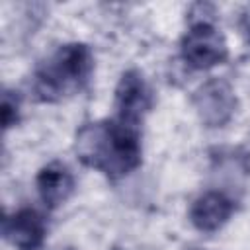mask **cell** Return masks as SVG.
Segmentation results:
<instances>
[{
	"instance_id": "3957f363",
	"label": "cell",
	"mask_w": 250,
	"mask_h": 250,
	"mask_svg": "<svg viewBox=\"0 0 250 250\" xmlns=\"http://www.w3.org/2000/svg\"><path fill=\"white\" fill-rule=\"evenodd\" d=\"M229 55L223 33L207 20L195 21L182 39V57L193 68H211L225 62Z\"/></svg>"
},
{
	"instance_id": "9c48e42d",
	"label": "cell",
	"mask_w": 250,
	"mask_h": 250,
	"mask_svg": "<svg viewBox=\"0 0 250 250\" xmlns=\"http://www.w3.org/2000/svg\"><path fill=\"white\" fill-rule=\"evenodd\" d=\"M18 115H20V102L16 96H12V92H4L2 96V123H4V129H10L12 125H16L18 121Z\"/></svg>"
},
{
	"instance_id": "30bf717a",
	"label": "cell",
	"mask_w": 250,
	"mask_h": 250,
	"mask_svg": "<svg viewBox=\"0 0 250 250\" xmlns=\"http://www.w3.org/2000/svg\"><path fill=\"white\" fill-rule=\"evenodd\" d=\"M242 33H244V37H246V41L250 43V12L242 18Z\"/></svg>"
},
{
	"instance_id": "8fae6325",
	"label": "cell",
	"mask_w": 250,
	"mask_h": 250,
	"mask_svg": "<svg viewBox=\"0 0 250 250\" xmlns=\"http://www.w3.org/2000/svg\"><path fill=\"white\" fill-rule=\"evenodd\" d=\"M189 250H199V248H189Z\"/></svg>"
},
{
	"instance_id": "6da1fadb",
	"label": "cell",
	"mask_w": 250,
	"mask_h": 250,
	"mask_svg": "<svg viewBox=\"0 0 250 250\" xmlns=\"http://www.w3.org/2000/svg\"><path fill=\"white\" fill-rule=\"evenodd\" d=\"M74 148L86 166L109 178L125 176L141 164L139 131L119 119L84 125L76 135Z\"/></svg>"
},
{
	"instance_id": "5b68a950",
	"label": "cell",
	"mask_w": 250,
	"mask_h": 250,
	"mask_svg": "<svg viewBox=\"0 0 250 250\" xmlns=\"http://www.w3.org/2000/svg\"><path fill=\"white\" fill-rule=\"evenodd\" d=\"M150 105H152V98L143 74L137 70H127L121 76L115 90L117 119L137 127L143 115L150 109Z\"/></svg>"
},
{
	"instance_id": "52a82bcc",
	"label": "cell",
	"mask_w": 250,
	"mask_h": 250,
	"mask_svg": "<svg viewBox=\"0 0 250 250\" xmlns=\"http://www.w3.org/2000/svg\"><path fill=\"white\" fill-rule=\"evenodd\" d=\"M234 205L230 197H227L221 191H205L199 195L189 209V221L195 229L203 232L219 230L232 215Z\"/></svg>"
},
{
	"instance_id": "ba28073f",
	"label": "cell",
	"mask_w": 250,
	"mask_h": 250,
	"mask_svg": "<svg viewBox=\"0 0 250 250\" xmlns=\"http://www.w3.org/2000/svg\"><path fill=\"white\" fill-rule=\"evenodd\" d=\"M35 184L41 201L51 209L62 205L74 191V178L70 170L61 162H51L43 166L37 174Z\"/></svg>"
},
{
	"instance_id": "7a4b0ae2",
	"label": "cell",
	"mask_w": 250,
	"mask_h": 250,
	"mask_svg": "<svg viewBox=\"0 0 250 250\" xmlns=\"http://www.w3.org/2000/svg\"><path fill=\"white\" fill-rule=\"evenodd\" d=\"M92 66V53L84 43L62 45L37 66L31 90L41 102H59L84 88Z\"/></svg>"
},
{
	"instance_id": "277c9868",
	"label": "cell",
	"mask_w": 250,
	"mask_h": 250,
	"mask_svg": "<svg viewBox=\"0 0 250 250\" xmlns=\"http://www.w3.org/2000/svg\"><path fill=\"white\" fill-rule=\"evenodd\" d=\"M193 109L203 125L223 127L227 125L238 105L232 86L223 78H211L203 82L191 96Z\"/></svg>"
},
{
	"instance_id": "8992f818",
	"label": "cell",
	"mask_w": 250,
	"mask_h": 250,
	"mask_svg": "<svg viewBox=\"0 0 250 250\" xmlns=\"http://www.w3.org/2000/svg\"><path fill=\"white\" fill-rule=\"evenodd\" d=\"M2 230H4L6 240L14 248H18V250H39L45 242L47 225L35 209L23 207V209H18L16 213H12L4 219V229Z\"/></svg>"
}]
</instances>
